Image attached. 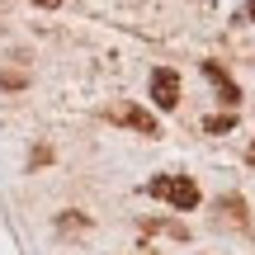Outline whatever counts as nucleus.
Listing matches in <instances>:
<instances>
[{
  "label": "nucleus",
  "instance_id": "obj_1",
  "mask_svg": "<svg viewBox=\"0 0 255 255\" xmlns=\"http://www.w3.org/2000/svg\"><path fill=\"white\" fill-rule=\"evenodd\" d=\"M146 194L170 203V208H180V213L199 208V184H194L189 175H156V180H146Z\"/></svg>",
  "mask_w": 255,
  "mask_h": 255
},
{
  "label": "nucleus",
  "instance_id": "obj_2",
  "mask_svg": "<svg viewBox=\"0 0 255 255\" xmlns=\"http://www.w3.org/2000/svg\"><path fill=\"white\" fill-rule=\"evenodd\" d=\"M109 123H119V128H132V132H142V137H161V123L151 119L146 109H137V104H114L109 109Z\"/></svg>",
  "mask_w": 255,
  "mask_h": 255
},
{
  "label": "nucleus",
  "instance_id": "obj_3",
  "mask_svg": "<svg viewBox=\"0 0 255 255\" xmlns=\"http://www.w3.org/2000/svg\"><path fill=\"white\" fill-rule=\"evenodd\" d=\"M151 100H156V109H180V76L170 71V66H156L151 71Z\"/></svg>",
  "mask_w": 255,
  "mask_h": 255
},
{
  "label": "nucleus",
  "instance_id": "obj_4",
  "mask_svg": "<svg viewBox=\"0 0 255 255\" xmlns=\"http://www.w3.org/2000/svg\"><path fill=\"white\" fill-rule=\"evenodd\" d=\"M203 76H208V81L218 85V95H222V104H237V100H241V90H237V81H232V76L222 71L218 62H203Z\"/></svg>",
  "mask_w": 255,
  "mask_h": 255
},
{
  "label": "nucleus",
  "instance_id": "obj_5",
  "mask_svg": "<svg viewBox=\"0 0 255 255\" xmlns=\"http://www.w3.org/2000/svg\"><path fill=\"white\" fill-rule=\"evenodd\" d=\"M232 128H237L232 114H213V119H203V132H232Z\"/></svg>",
  "mask_w": 255,
  "mask_h": 255
},
{
  "label": "nucleus",
  "instance_id": "obj_6",
  "mask_svg": "<svg viewBox=\"0 0 255 255\" xmlns=\"http://www.w3.org/2000/svg\"><path fill=\"white\" fill-rule=\"evenodd\" d=\"M19 85H24V76H19V71H5V76H0V90H19Z\"/></svg>",
  "mask_w": 255,
  "mask_h": 255
},
{
  "label": "nucleus",
  "instance_id": "obj_7",
  "mask_svg": "<svg viewBox=\"0 0 255 255\" xmlns=\"http://www.w3.org/2000/svg\"><path fill=\"white\" fill-rule=\"evenodd\" d=\"M246 14H251V19H255V0H251V5H246Z\"/></svg>",
  "mask_w": 255,
  "mask_h": 255
},
{
  "label": "nucleus",
  "instance_id": "obj_8",
  "mask_svg": "<svg viewBox=\"0 0 255 255\" xmlns=\"http://www.w3.org/2000/svg\"><path fill=\"white\" fill-rule=\"evenodd\" d=\"M38 5H57V0H38Z\"/></svg>",
  "mask_w": 255,
  "mask_h": 255
},
{
  "label": "nucleus",
  "instance_id": "obj_9",
  "mask_svg": "<svg viewBox=\"0 0 255 255\" xmlns=\"http://www.w3.org/2000/svg\"><path fill=\"white\" fill-rule=\"evenodd\" d=\"M246 156H251V161H255V146H251V151H246Z\"/></svg>",
  "mask_w": 255,
  "mask_h": 255
}]
</instances>
